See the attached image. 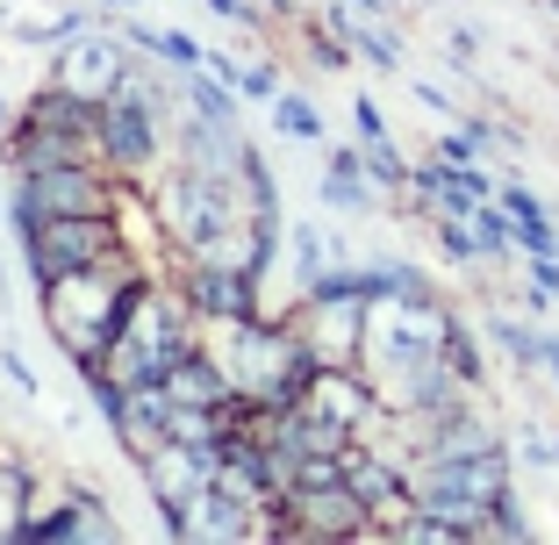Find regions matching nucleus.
I'll use <instances>...</instances> for the list:
<instances>
[{
  "label": "nucleus",
  "mask_w": 559,
  "mask_h": 545,
  "mask_svg": "<svg viewBox=\"0 0 559 545\" xmlns=\"http://www.w3.org/2000/svg\"><path fill=\"white\" fill-rule=\"evenodd\" d=\"M194 301H187V287L173 295V287H158V281H144L130 295V309H122V323H116V337H108V352H100V366L86 380H116V388H151V380H165L173 366L187 359V352H201L194 345Z\"/></svg>",
  "instance_id": "nucleus-2"
},
{
  "label": "nucleus",
  "mask_w": 559,
  "mask_h": 545,
  "mask_svg": "<svg viewBox=\"0 0 559 545\" xmlns=\"http://www.w3.org/2000/svg\"><path fill=\"white\" fill-rule=\"evenodd\" d=\"M495 345L510 352L516 366H545V331H531V323H510V316H495Z\"/></svg>",
  "instance_id": "nucleus-18"
},
{
  "label": "nucleus",
  "mask_w": 559,
  "mask_h": 545,
  "mask_svg": "<svg viewBox=\"0 0 559 545\" xmlns=\"http://www.w3.org/2000/svg\"><path fill=\"white\" fill-rule=\"evenodd\" d=\"M22 251H29V273L36 281H58L72 265H94L108 251H122V230H116V209L108 215H44L22 230Z\"/></svg>",
  "instance_id": "nucleus-4"
},
{
  "label": "nucleus",
  "mask_w": 559,
  "mask_h": 545,
  "mask_svg": "<svg viewBox=\"0 0 559 545\" xmlns=\"http://www.w3.org/2000/svg\"><path fill=\"white\" fill-rule=\"evenodd\" d=\"M237 94H245V100H273L280 94L273 66H245V72H237Z\"/></svg>",
  "instance_id": "nucleus-22"
},
{
  "label": "nucleus",
  "mask_w": 559,
  "mask_h": 545,
  "mask_svg": "<svg viewBox=\"0 0 559 545\" xmlns=\"http://www.w3.org/2000/svg\"><path fill=\"white\" fill-rule=\"evenodd\" d=\"M545 374L559 380V337H545Z\"/></svg>",
  "instance_id": "nucleus-27"
},
{
  "label": "nucleus",
  "mask_w": 559,
  "mask_h": 545,
  "mask_svg": "<svg viewBox=\"0 0 559 545\" xmlns=\"http://www.w3.org/2000/svg\"><path fill=\"white\" fill-rule=\"evenodd\" d=\"M466 223H474L480 259H502V251H516V223H510V209H502V201H480Z\"/></svg>",
  "instance_id": "nucleus-16"
},
{
  "label": "nucleus",
  "mask_w": 559,
  "mask_h": 545,
  "mask_svg": "<svg viewBox=\"0 0 559 545\" xmlns=\"http://www.w3.org/2000/svg\"><path fill=\"white\" fill-rule=\"evenodd\" d=\"M116 194L100 180V158H66L44 173H15V230L44 223V215H108Z\"/></svg>",
  "instance_id": "nucleus-3"
},
{
  "label": "nucleus",
  "mask_w": 559,
  "mask_h": 545,
  "mask_svg": "<svg viewBox=\"0 0 559 545\" xmlns=\"http://www.w3.org/2000/svg\"><path fill=\"white\" fill-rule=\"evenodd\" d=\"M22 488H29L22 466H15V474L0 466V538H22V531H29V517H22Z\"/></svg>",
  "instance_id": "nucleus-20"
},
{
  "label": "nucleus",
  "mask_w": 559,
  "mask_h": 545,
  "mask_svg": "<svg viewBox=\"0 0 559 545\" xmlns=\"http://www.w3.org/2000/svg\"><path fill=\"white\" fill-rule=\"evenodd\" d=\"M495 201H502V209H510V223H516V251L552 259V251H559V230H552V215H545V201L531 194V187H495Z\"/></svg>",
  "instance_id": "nucleus-10"
},
{
  "label": "nucleus",
  "mask_w": 559,
  "mask_h": 545,
  "mask_svg": "<svg viewBox=\"0 0 559 545\" xmlns=\"http://www.w3.org/2000/svg\"><path fill=\"white\" fill-rule=\"evenodd\" d=\"M58 86H72L80 100H108L122 80H130V44H116V36H94V29H72L66 50H58V72H50Z\"/></svg>",
  "instance_id": "nucleus-7"
},
{
  "label": "nucleus",
  "mask_w": 559,
  "mask_h": 545,
  "mask_svg": "<svg viewBox=\"0 0 559 545\" xmlns=\"http://www.w3.org/2000/svg\"><path fill=\"white\" fill-rule=\"evenodd\" d=\"M273 130L295 137V144H316V137H323V116H316V100H301V94H273Z\"/></svg>",
  "instance_id": "nucleus-17"
},
{
  "label": "nucleus",
  "mask_w": 559,
  "mask_h": 545,
  "mask_svg": "<svg viewBox=\"0 0 559 545\" xmlns=\"http://www.w3.org/2000/svg\"><path fill=\"white\" fill-rule=\"evenodd\" d=\"M444 366H452L466 388H480V345H474V331H466L460 316H452V331H444Z\"/></svg>",
  "instance_id": "nucleus-19"
},
{
  "label": "nucleus",
  "mask_w": 559,
  "mask_h": 545,
  "mask_svg": "<svg viewBox=\"0 0 559 545\" xmlns=\"http://www.w3.org/2000/svg\"><path fill=\"white\" fill-rule=\"evenodd\" d=\"M524 460H538V466H559V438H552V430H524Z\"/></svg>",
  "instance_id": "nucleus-24"
},
{
  "label": "nucleus",
  "mask_w": 559,
  "mask_h": 545,
  "mask_svg": "<svg viewBox=\"0 0 559 545\" xmlns=\"http://www.w3.org/2000/svg\"><path fill=\"white\" fill-rule=\"evenodd\" d=\"M136 287H144V265L130 259V245L108 251V259H94V265H72V273H58V281H36L50 337H58V352H66L80 374L100 366V352H108V337H116V323H122V309H130Z\"/></svg>",
  "instance_id": "nucleus-1"
},
{
  "label": "nucleus",
  "mask_w": 559,
  "mask_h": 545,
  "mask_svg": "<svg viewBox=\"0 0 559 545\" xmlns=\"http://www.w3.org/2000/svg\"><path fill=\"white\" fill-rule=\"evenodd\" d=\"M352 130H359L366 144H380V137H388V122H380V108H373V100H366V94L352 100Z\"/></svg>",
  "instance_id": "nucleus-23"
},
{
  "label": "nucleus",
  "mask_w": 559,
  "mask_h": 545,
  "mask_svg": "<svg viewBox=\"0 0 559 545\" xmlns=\"http://www.w3.org/2000/svg\"><path fill=\"white\" fill-rule=\"evenodd\" d=\"M180 100H187V116H201V122H237V86L230 80H215L209 66H194V72H180Z\"/></svg>",
  "instance_id": "nucleus-12"
},
{
  "label": "nucleus",
  "mask_w": 559,
  "mask_h": 545,
  "mask_svg": "<svg viewBox=\"0 0 559 545\" xmlns=\"http://www.w3.org/2000/svg\"><path fill=\"white\" fill-rule=\"evenodd\" d=\"M130 44H136V50H151V58H158V66H173V72L209 66V50H201L194 36H180V29H151V22H130Z\"/></svg>",
  "instance_id": "nucleus-14"
},
{
  "label": "nucleus",
  "mask_w": 559,
  "mask_h": 545,
  "mask_svg": "<svg viewBox=\"0 0 559 545\" xmlns=\"http://www.w3.org/2000/svg\"><path fill=\"white\" fill-rule=\"evenodd\" d=\"M22 538H116V524L100 517V502L94 496H72V502H58V517H29V531Z\"/></svg>",
  "instance_id": "nucleus-11"
},
{
  "label": "nucleus",
  "mask_w": 559,
  "mask_h": 545,
  "mask_svg": "<svg viewBox=\"0 0 559 545\" xmlns=\"http://www.w3.org/2000/svg\"><path fill=\"white\" fill-rule=\"evenodd\" d=\"M100 8H130V0H100Z\"/></svg>",
  "instance_id": "nucleus-28"
},
{
  "label": "nucleus",
  "mask_w": 559,
  "mask_h": 545,
  "mask_svg": "<svg viewBox=\"0 0 559 545\" xmlns=\"http://www.w3.org/2000/svg\"><path fill=\"white\" fill-rule=\"evenodd\" d=\"M8 374H15V388H22V395H36V374H29V359H15V352H8Z\"/></svg>",
  "instance_id": "nucleus-26"
},
{
  "label": "nucleus",
  "mask_w": 559,
  "mask_h": 545,
  "mask_svg": "<svg viewBox=\"0 0 559 545\" xmlns=\"http://www.w3.org/2000/svg\"><path fill=\"white\" fill-rule=\"evenodd\" d=\"M295 331L309 337L316 366H359V352H366V295H301Z\"/></svg>",
  "instance_id": "nucleus-5"
},
{
  "label": "nucleus",
  "mask_w": 559,
  "mask_h": 545,
  "mask_svg": "<svg viewBox=\"0 0 559 545\" xmlns=\"http://www.w3.org/2000/svg\"><path fill=\"white\" fill-rule=\"evenodd\" d=\"M0 130H8V122H0Z\"/></svg>",
  "instance_id": "nucleus-30"
},
{
  "label": "nucleus",
  "mask_w": 559,
  "mask_h": 545,
  "mask_svg": "<svg viewBox=\"0 0 559 545\" xmlns=\"http://www.w3.org/2000/svg\"><path fill=\"white\" fill-rule=\"evenodd\" d=\"M209 8H215V15H223V22H245V29H251V22H259V8H251V0H209Z\"/></svg>",
  "instance_id": "nucleus-25"
},
{
  "label": "nucleus",
  "mask_w": 559,
  "mask_h": 545,
  "mask_svg": "<svg viewBox=\"0 0 559 545\" xmlns=\"http://www.w3.org/2000/svg\"><path fill=\"white\" fill-rule=\"evenodd\" d=\"M366 173H373L380 187H409V166H402L395 137H380V144H366Z\"/></svg>",
  "instance_id": "nucleus-21"
},
{
  "label": "nucleus",
  "mask_w": 559,
  "mask_h": 545,
  "mask_svg": "<svg viewBox=\"0 0 559 545\" xmlns=\"http://www.w3.org/2000/svg\"><path fill=\"white\" fill-rule=\"evenodd\" d=\"M330 29L345 36V44H359L366 58H373V66H388V72L402 66V44H395V36H388V29H373V22H359L352 8H337V15H330Z\"/></svg>",
  "instance_id": "nucleus-15"
},
{
  "label": "nucleus",
  "mask_w": 559,
  "mask_h": 545,
  "mask_svg": "<svg viewBox=\"0 0 559 545\" xmlns=\"http://www.w3.org/2000/svg\"><path fill=\"white\" fill-rule=\"evenodd\" d=\"M552 15H559V0H552Z\"/></svg>",
  "instance_id": "nucleus-29"
},
{
  "label": "nucleus",
  "mask_w": 559,
  "mask_h": 545,
  "mask_svg": "<svg viewBox=\"0 0 559 545\" xmlns=\"http://www.w3.org/2000/svg\"><path fill=\"white\" fill-rule=\"evenodd\" d=\"M151 158H158V108H151V100L122 80L116 94L100 100V166L144 173Z\"/></svg>",
  "instance_id": "nucleus-6"
},
{
  "label": "nucleus",
  "mask_w": 559,
  "mask_h": 545,
  "mask_svg": "<svg viewBox=\"0 0 559 545\" xmlns=\"http://www.w3.org/2000/svg\"><path fill=\"white\" fill-rule=\"evenodd\" d=\"M373 173H366V158L359 151H330V173H323V201L330 209H366L373 201Z\"/></svg>",
  "instance_id": "nucleus-13"
},
{
  "label": "nucleus",
  "mask_w": 559,
  "mask_h": 545,
  "mask_svg": "<svg viewBox=\"0 0 559 545\" xmlns=\"http://www.w3.org/2000/svg\"><path fill=\"white\" fill-rule=\"evenodd\" d=\"M187 301H194L201 323L265 316V309H259V273H237V265H194V273H187Z\"/></svg>",
  "instance_id": "nucleus-9"
},
{
  "label": "nucleus",
  "mask_w": 559,
  "mask_h": 545,
  "mask_svg": "<svg viewBox=\"0 0 559 545\" xmlns=\"http://www.w3.org/2000/svg\"><path fill=\"white\" fill-rule=\"evenodd\" d=\"M259 502H245V496H230V488H223V481H215V488H201L194 502H187V510H173L165 517V531H173V538H215V545H237V538H259Z\"/></svg>",
  "instance_id": "nucleus-8"
}]
</instances>
